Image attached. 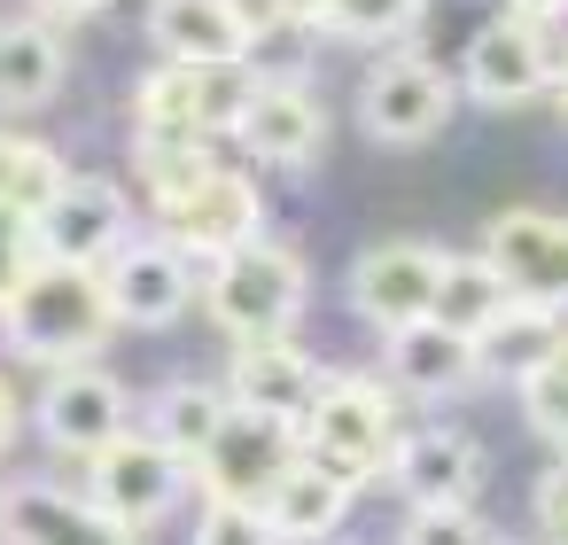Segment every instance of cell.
<instances>
[{"mask_svg": "<svg viewBox=\"0 0 568 545\" xmlns=\"http://www.w3.org/2000/svg\"><path fill=\"white\" fill-rule=\"evenodd\" d=\"M118 304H110V281L102 265H63V258H40L32 281L0 304V335H9L17 359L32 366H87L102 343H110Z\"/></svg>", "mask_w": 568, "mask_h": 545, "instance_id": "1", "label": "cell"}, {"mask_svg": "<svg viewBox=\"0 0 568 545\" xmlns=\"http://www.w3.org/2000/svg\"><path fill=\"white\" fill-rule=\"evenodd\" d=\"M203 304L211 320L234 335V343H281L304 312V258L288 242H242L226 258H211V281H203Z\"/></svg>", "mask_w": 568, "mask_h": 545, "instance_id": "2", "label": "cell"}, {"mask_svg": "<svg viewBox=\"0 0 568 545\" xmlns=\"http://www.w3.org/2000/svg\"><path fill=\"white\" fill-rule=\"evenodd\" d=\"M304 452L320 467H335L343 483H366L374 467L397 460V413L382 397V382L366 374H327L320 397L304 405Z\"/></svg>", "mask_w": 568, "mask_h": 545, "instance_id": "3", "label": "cell"}, {"mask_svg": "<svg viewBox=\"0 0 568 545\" xmlns=\"http://www.w3.org/2000/svg\"><path fill=\"white\" fill-rule=\"evenodd\" d=\"M296 460H304V421L265 413V405H226V421H219V436L203 444L195 475H203L211 498H250V506H265L273 483H281Z\"/></svg>", "mask_w": 568, "mask_h": 545, "instance_id": "4", "label": "cell"}, {"mask_svg": "<svg viewBox=\"0 0 568 545\" xmlns=\"http://www.w3.org/2000/svg\"><path fill=\"white\" fill-rule=\"evenodd\" d=\"M483 258L521 312H545V320L568 312V219L560 211H537V203L498 211L483 234Z\"/></svg>", "mask_w": 568, "mask_h": 545, "instance_id": "5", "label": "cell"}, {"mask_svg": "<svg viewBox=\"0 0 568 545\" xmlns=\"http://www.w3.org/2000/svg\"><path fill=\"white\" fill-rule=\"evenodd\" d=\"M444 118H452V79L428 55H389L358 87V125L382 149H420V141L444 133Z\"/></svg>", "mask_w": 568, "mask_h": 545, "instance_id": "6", "label": "cell"}, {"mask_svg": "<svg viewBox=\"0 0 568 545\" xmlns=\"http://www.w3.org/2000/svg\"><path fill=\"white\" fill-rule=\"evenodd\" d=\"M40 234V258H63V265H102L110 250L133 242V203L118 180H94V172H71L55 188V203L32 219Z\"/></svg>", "mask_w": 568, "mask_h": 545, "instance_id": "7", "label": "cell"}, {"mask_svg": "<svg viewBox=\"0 0 568 545\" xmlns=\"http://www.w3.org/2000/svg\"><path fill=\"white\" fill-rule=\"evenodd\" d=\"M87 475H94V506H110L125 529H149L172 514L187 483V452H172L164 436H118L87 460Z\"/></svg>", "mask_w": 568, "mask_h": 545, "instance_id": "8", "label": "cell"}, {"mask_svg": "<svg viewBox=\"0 0 568 545\" xmlns=\"http://www.w3.org/2000/svg\"><path fill=\"white\" fill-rule=\"evenodd\" d=\"M436 289H444V250L436 242H374L351 265V312L374 320L382 335L428 320L436 312Z\"/></svg>", "mask_w": 568, "mask_h": 545, "instance_id": "9", "label": "cell"}, {"mask_svg": "<svg viewBox=\"0 0 568 545\" xmlns=\"http://www.w3.org/2000/svg\"><path fill=\"white\" fill-rule=\"evenodd\" d=\"M102 281H110V304L125 327H172L195 304V273L172 234H133L125 250L102 258Z\"/></svg>", "mask_w": 568, "mask_h": 545, "instance_id": "10", "label": "cell"}, {"mask_svg": "<svg viewBox=\"0 0 568 545\" xmlns=\"http://www.w3.org/2000/svg\"><path fill=\"white\" fill-rule=\"evenodd\" d=\"M125 413H133L125 382L102 374L94 359L87 366H55V382L40 390V436L55 452H79V460H94L102 444H118L125 436Z\"/></svg>", "mask_w": 568, "mask_h": 545, "instance_id": "11", "label": "cell"}, {"mask_svg": "<svg viewBox=\"0 0 568 545\" xmlns=\"http://www.w3.org/2000/svg\"><path fill=\"white\" fill-rule=\"evenodd\" d=\"M0 545H141V529L55 483H17L0 491Z\"/></svg>", "mask_w": 568, "mask_h": 545, "instance_id": "12", "label": "cell"}, {"mask_svg": "<svg viewBox=\"0 0 568 545\" xmlns=\"http://www.w3.org/2000/svg\"><path fill=\"white\" fill-rule=\"evenodd\" d=\"M156 219H164V234H172L180 250H211V258H226V250L257 242L265 203H257L250 172H226V164H219V172H211V180H195L187 195L156 203Z\"/></svg>", "mask_w": 568, "mask_h": 545, "instance_id": "13", "label": "cell"}, {"mask_svg": "<svg viewBox=\"0 0 568 545\" xmlns=\"http://www.w3.org/2000/svg\"><path fill=\"white\" fill-rule=\"evenodd\" d=\"M552 79V55H545V32L521 24V17H498L467 40V94L490 102V110H514L529 94H545Z\"/></svg>", "mask_w": 568, "mask_h": 545, "instance_id": "14", "label": "cell"}, {"mask_svg": "<svg viewBox=\"0 0 568 545\" xmlns=\"http://www.w3.org/2000/svg\"><path fill=\"white\" fill-rule=\"evenodd\" d=\"M389 374L413 397H459L483 374V343L444 320H413V327H389Z\"/></svg>", "mask_w": 568, "mask_h": 545, "instance_id": "15", "label": "cell"}, {"mask_svg": "<svg viewBox=\"0 0 568 545\" xmlns=\"http://www.w3.org/2000/svg\"><path fill=\"white\" fill-rule=\"evenodd\" d=\"M389 467H397V491L413 506H467L475 498V475H483V452L459 428H413Z\"/></svg>", "mask_w": 568, "mask_h": 545, "instance_id": "16", "label": "cell"}, {"mask_svg": "<svg viewBox=\"0 0 568 545\" xmlns=\"http://www.w3.org/2000/svg\"><path fill=\"white\" fill-rule=\"evenodd\" d=\"M242 141H250L257 164L304 172V164H320V149H327V110H320L304 87H265L257 110H250V125H242Z\"/></svg>", "mask_w": 568, "mask_h": 545, "instance_id": "17", "label": "cell"}, {"mask_svg": "<svg viewBox=\"0 0 568 545\" xmlns=\"http://www.w3.org/2000/svg\"><path fill=\"white\" fill-rule=\"evenodd\" d=\"M320 366L281 335V343H234V405H265V413H288V421H304V405L320 397Z\"/></svg>", "mask_w": 568, "mask_h": 545, "instance_id": "18", "label": "cell"}, {"mask_svg": "<svg viewBox=\"0 0 568 545\" xmlns=\"http://www.w3.org/2000/svg\"><path fill=\"white\" fill-rule=\"evenodd\" d=\"M351 491H358V483H343L335 467H320V460L304 452V460L273 483L265 514H273L281 545H320V537H335V522L351 514Z\"/></svg>", "mask_w": 568, "mask_h": 545, "instance_id": "19", "label": "cell"}, {"mask_svg": "<svg viewBox=\"0 0 568 545\" xmlns=\"http://www.w3.org/2000/svg\"><path fill=\"white\" fill-rule=\"evenodd\" d=\"M149 48L164 63H234L250 40L226 0H156L149 9Z\"/></svg>", "mask_w": 568, "mask_h": 545, "instance_id": "20", "label": "cell"}, {"mask_svg": "<svg viewBox=\"0 0 568 545\" xmlns=\"http://www.w3.org/2000/svg\"><path fill=\"white\" fill-rule=\"evenodd\" d=\"M63 87V40L48 17H9L0 24V110H40Z\"/></svg>", "mask_w": 568, "mask_h": 545, "instance_id": "21", "label": "cell"}, {"mask_svg": "<svg viewBox=\"0 0 568 545\" xmlns=\"http://www.w3.org/2000/svg\"><path fill=\"white\" fill-rule=\"evenodd\" d=\"M506 312H521L514 296H506V281L490 273V258H444V289H436V312L428 320H444V327H459V335H490Z\"/></svg>", "mask_w": 568, "mask_h": 545, "instance_id": "22", "label": "cell"}, {"mask_svg": "<svg viewBox=\"0 0 568 545\" xmlns=\"http://www.w3.org/2000/svg\"><path fill=\"white\" fill-rule=\"evenodd\" d=\"M71 180V164L32 141V133H0V211H17V219H40L55 203V188Z\"/></svg>", "mask_w": 568, "mask_h": 545, "instance_id": "23", "label": "cell"}, {"mask_svg": "<svg viewBox=\"0 0 568 545\" xmlns=\"http://www.w3.org/2000/svg\"><path fill=\"white\" fill-rule=\"evenodd\" d=\"M428 0H312V32L327 40H351V48H374V40H405L420 24Z\"/></svg>", "mask_w": 568, "mask_h": 545, "instance_id": "24", "label": "cell"}, {"mask_svg": "<svg viewBox=\"0 0 568 545\" xmlns=\"http://www.w3.org/2000/svg\"><path fill=\"white\" fill-rule=\"evenodd\" d=\"M226 405H234V397H219L211 382H172V390L149 405V436H164L172 452L203 460V444H211L219 421H226Z\"/></svg>", "mask_w": 568, "mask_h": 545, "instance_id": "25", "label": "cell"}, {"mask_svg": "<svg viewBox=\"0 0 568 545\" xmlns=\"http://www.w3.org/2000/svg\"><path fill=\"white\" fill-rule=\"evenodd\" d=\"M257 94H265V79L234 55V63H195V125L219 141V133H242L250 125V110H257Z\"/></svg>", "mask_w": 568, "mask_h": 545, "instance_id": "26", "label": "cell"}, {"mask_svg": "<svg viewBox=\"0 0 568 545\" xmlns=\"http://www.w3.org/2000/svg\"><path fill=\"white\" fill-rule=\"evenodd\" d=\"M133 133H203L195 125V63H156L133 87Z\"/></svg>", "mask_w": 568, "mask_h": 545, "instance_id": "27", "label": "cell"}, {"mask_svg": "<svg viewBox=\"0 0 568 545\" xmlns=\"http://www.w3.org/2000/svg\"><path fill=\"white\" fill-rule=\"evenodd\" d=\"M514 390H521V421H529L552 452H568V335H552V351H545Z\"/></svg>", "mask_w": 568, "mask_h": 545, "instance_id": "28", "label": "cell"}, {"mask_svg": "<svg viewBox=\"0 0 568 545\" xmlns=\"http://www.w3.org/2000/svg\"><path fill=\"white\" fill-rule=\"evenodd\" d=\"M195 545H281L273 514L250 506V498H211L203 522H195Z\"/></svg>", "mask_w": 568, "mask_h": 545, "instance_id": "29", "label": "cell"}, {"mask_svg": "<svg viewBox=\"0 0 568 545\" xmlns=\"http://www.w3.org/2000/svg\"><path fill=\"white\" fill-rule=\"evenodd\" d=\"M405 545H490V537H483V522L467 506H413Z\"/></svg>", "mask_w": 568, "mask_h": 545, "instance_id": "30", "label": "cell"}, {"mask_svg": "<svg viewBox=\"0 0 568 545\" xmlns=\"http://www.w3.org/2000/svg\"><path fill=\"white\" fill-rule=\"evenodd\" d=\"M32 265H40V234H32V219L0 211V304H9V296L32 281Z\"/></svg>", "mask_w": 568, "mask_h": 545, "instance_id": "31", "label": "cell"}, {"mask_svg": "<svg viewBox=\"0 0 568 545\" xmlns=\"http://www.w3.org/2000/svg\"><path fill=\"white\" fill-rule=\"evenodd\" d=\"M537 529H545L552 545H568V452L537 475Z\"/></svg>", "mask_w": 568, "mask_h": 545, "instance_id": "32", "label": "cell"}, {"mask_svg": "<svg viewBox=\"0 0 568 545\" xmlns=\"http://www.w3.org/2000/svg\"><path fill=\"white\" fill-rule=\"evenodd\" d=\"M226 9H234V24H242V40H250V48H257V40H273V32H288V24H304L288 0H226Z\"/></svg>", "mask_w": 568, "mask_h": 545, "instance_id": "33", "label": "cell"}, {"mask_svg": "<svg viewBox=\"0 0 568 545\" xmlns=\"http://www.w3.org/2000/svg\"><path fill=\"white\" fill-rule=\"evenodd\" d=\"M102 9H110V0H32V17H48V24H87Z\"/></svg>", "mask_w": 568, "mask_h": 545, "instance_id": "34", "label": "cell"}, {"mask_svg": "<svg viewBox=\"0 0 568 545\" xmlns=\"http://www.w3.org/2000/svg\"><path fill=\"white\" fill-rule=\"evenodd\" d=\"M560 9H568V0H514V17H521V24H537V32H545Z\"/></svg>", "mask_w": 568, "mask_h": 545, "instance_id": "35", "label": "cell"}, {"mask_svg": "<svg viewBox=\"0 0 568 545\" xmlns=\"http://www.w3.org/2000/svg\"><path fill=\"white\" fill-rule=\"evenodd\" d=\"M9 428H17V397H9V382H0V444H9Z\"/></svg>", "mask_w": 568, "mask_h": 545, "instance_id": "36", "label": "cell"}, {"mask_svg": "<svg viewBox=\"0 0 568 545\" xmlns=\"http://www.w3.org/2000/svg\"><path fill=\"white\" fill-rule=\"evenodd\" d=\"M560 118H568V63H560Z\"/></svg>", "mask_w": 568, "mask_h": 545, "instance_id": "37", "label": "cell"}, {"mask_svg": "<svg viewBox=\"0 0 568 545\" xmlns=\"http://www.w3.org/2000/svg\"><path fill=\"white\" fill-rule=\"evenodd\" d=\"M288 9H296V17H312V0H288Z\"/></svg>", "mask_w": 568, "mask_h": 545, "instance_id": "38", "label": "cell"}]
</instances>
